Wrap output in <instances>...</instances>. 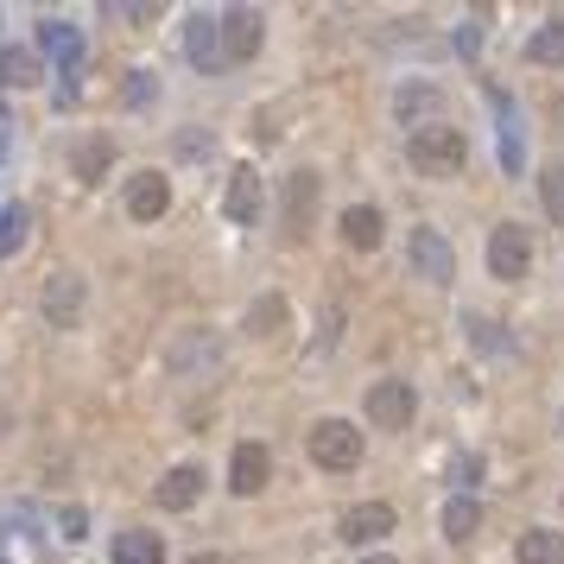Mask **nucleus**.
Here are the masks:
<instances>
[{"label":"nucleus","instance_id":"4be33fe9","mask_svg":"<svg viewBox=\"0 0 564 564\" xmlns=\"http://www.w3.org/2000/svg\"><path fill=\"white\" fill-rule=\"evenodd\" d=\"M38 45H45L64 71H76V58H83V33H76L71 20H38Z\"/></svg>","mask_w":564,"mask_h":564},{"label":"nucleus","instance_id":"c85d7f7f","mask_svg":"<svg viewBox=\"0 0 564 564\" xmlns=\"http://www.w3.org/2000/svg\"><path fill=\"white\" fill-rule=\"evenodd\" d=\"M539 197H546V216L564 223V165H546V172H539Z\"/></svg>","mask_w":564,"mask_h":564},{"label":"nucleus","instance_id":"4468645a","mask_svg":"<svg viewBox=\"0 0 564 564\" xmlns=\"http://www.w3.org/2000/svg\"><path fill=\"white\" fill-rule=\"evenodd\" d=\"M121 203H127L134 223H159V216L172 210V178H165V172H134Z\"/></svg>","mask_w":564,"mask_h":564},{"label":"nucleus","instance_id":"f03ea898","mask_svg":"<svg viewBox=\"0 0 564 564\" xmlns=\"http://www.w3.org/2000/svg\"><path fill=\"white\" fill-rule=\"evenodd\" d=\"M165 368H172V380H190V387L216 380V375H223V337H216V330H203V324L178 330L172 349H165Z\"/></svg>","mask_w":564,"mask_h":564},{"label":"nucleus","instance_id":"a211bd4d","mask_svg":"<svg viewBox=\"0 0 564 564\" xmlns=\"http://www.w3.org/2000/svg\"><path fill=\"white\" fill-rule=\"evenodd\" d=\"M109 165H114V140H109V134H83V140L71 147V178H76V185H102Z\"/></svg>","mask_w":564,"mask_h":564},{"label":"nucleus","instance_id":"423d86ee","mask_svg":"<svg viewBox=\"0 0 564 564\" xmlns=\"http://www.w3.org/2000/svg\"><path fill=\"white\" fill-rule=\"evenodd\" d=\"M413 413H418V393H413V380H400V375L375 380V387L362 393V418H368L375 431H406Z\"/></svg>","mask_w":564,"mask_h":564},{"label":"nucleus","instance_id":"6ab92c4d","mask_svg":"<svg viewBox=\"0 0 564 564\" xmlns=\"http://www.w3.org/2000/svg\"><path fill=\"white\" fill-rule=\"evenodd\" d=\"M380 235H387V223H380L375 203H349V210H342V241H349L355 254H375Z\"/></svg>","mask_w":564,"mask_h":564},{"label":"nucleus","instance_id":"c756f323","mask_svg":"<svg viewBox=\"0 0 564 564\" xmlns=\"http://www.w3.org/2000/svg\"><path fill=\"white\" fill-rule=\"evenodd\" d=\"M482 45H489V20L476 13V20H463V33H456V58H469V64H476V58H482Z\"/></svg>","mask_w":564,"mask_h":564},{"label":"nucleus","instance_id":"473e14b6","mask_svg":"<svg viewBox=\"0 0 564 564\" xmlns=\"http://www.w3.org/2000/svg\"><path fill=\"white\" fill-rule=\"evenodd\" d=\"M185 564H228V559H223V552H190Z\"/></svg>","mask_w":564,"mask_h":564},{"label":"nucleus","instance_id":"5701e85b","mask_svg":"<svg viewBox=\"0 0 564 564\" xmlns=\"http://www.w3.org/2000/svg\"><path fill=\"white\" fill-rule=\"evenodd\" d=\"M514 559H521V564H564V532L527 527L521 539H514Z\"/></svg>","mask_w":564,"mask_h":564},{"label":"nucleus","instance_id":"f3484780","mask_svg":"<svg viewBox=\"0 0 564 564\" xmlns=\"http://www.w3.org/2000/svg\"><path fill=\"white\" fill-rule=\"evenodd\" d=\"M223 33H228V58H235V64H248V58L261 51V38H266L261 7H223Z\"/></svg>","mask_w":564,"mask_h":564},{"label":"nucleus","instance_id":"dca6fc26","mask_svg":"<svg viewBox=\"0 0 564 564\" xmlns=\"http://www.w3.org/2000/svg\"><path fill=\"white\" fill-rule=\"evenodd\" d=\"M494 114H501V172L521 178V172H527V121H521V109H514L507 89H494Z\"/></svg>","mask_w":564,"mask_h":564},{"label":"nucleus","instance_id":"9d476101","mask_svg":"<svg viewBox=\"0 0 564 564\" xmlns=\"http://www.w3.org/2000/svg\"><path fill=\"white\" fill-rule=\"evenodd\" d=\"M393 527H400L393 501H355V507L337 514V539H349V546H380Z\"/></svg>","mask_w":564,"mask_h":564},{"label":"nucleus","instance_id":"0eeeda50","mask_svg":"<svg viewBox=\"0 0 564 564\" xmlns=\"http://www.w3.org/2000/svg\"><path fill=\"white\" fill-rule=\"evenodd\" d=\"M489 273L501 286H521L532 273V235L521 223H494L489 228Z\"/></svg>","mask_w":564,"mask_h":564},{"label":"nucleus","instance_id":"aec40b11","mask_svg":"<svg viewBox=\"0 0 564 564\" xmlns=\"http://www.w3.org/2000/svg\"><path fill=\"white\" fill-rule=\"evenodd\" d=\"M438 527H444L451 546H469L476 527H482V501H476V494H451V501H444V514H438Z\"/></svg>","mask_w":564,"mask_h":564},{"label":"nucleus","instance_id":"1a4fd4ad","mask_svg":"<svg viewBox=\"0 0 564 564\" xmlns=\"http://www.w3.org/2000/svg\"><path fill=\"white\" fill-rule=\"evenodd\" d=\"M393 121H400V127H438V121H444V89H438V83H425V76H406V83H400V89H393Z\"/></svg>","mask_w":564,"mask_h":564},{"label":"nucleus","instance_id":"2f4dec72","mask_svg":"<svg viewBox=\"0 0 564 564\" xmlns=\"http://www.w3.org/2000/svg\"><path fill=\"white\" fill-rule=\"evenodd\" d=\"M58 527L71 532V539H83V527H89V514H83V507H64V514H58Z\"/></svg>","mask_w":564,"mask_h":564},{"label":"nucleus","instance_id":"f704fd0d","mask_svg":"<svg viewBox=\"0 0 564 564\" xmlns=\"http://www.w3.org/2000/svg\"><path fill=\"white\" fill-rule=\"evenodd\" d=\"M559 438H564V413H559Z\"/></svg>","mask_w":564,"mask_h":564},{"label":"nucleus","instance_id":"20e7f679","mask_svg":"<svg viewBox=\"0 0 564 564\" xmlns=\"http://www.w3.org/2000/svg\"><path fill=\"white\" fill-rule=\"evenodd\" d=\"M304 451H311L317 469L349 476V469L362 463V431H355L349 418H317V425H311V438H304Z\"/></svg>","mask_w":564,"mask_h":564},{"label":"nucleus","instance_id":"393cba45","mask_svg":"<svg viewBox=\"0 0 564 564\" xmlns=\"http://www.w3.org/2000/svg\"><path fill=\"white\" fill-rule=\"evenodd\" d=\"M463 337H469V349H482V355H514V337H507L494 317H476V311H463Z\"/></svg>","mask_w":564,"mask_h":564},{"label":"nucleus","instance_id":"39448f33","mask_svg":"<svg viewBox=\"0 0 564 564\" xmlns=\"http://www.w3.org/2000/svg\"><path fill=\"white\" fill-rule=\"evenodd\" d=\"M406 261H413V273L425 279V286H451L456 279V248H451V235L444 228H431V223H418L413 235H406Z\"/></svg>","mask_w":564,"mask_h":564},{"label":"nucleus","instance_id":"f257e3e1","mask_svg":"<svg viewBox=\"0 0 564 564\" xmlns=\"http://www.w3.org/2000/svg\"><path fill=\"white\" fill-rule=\"evenodd\" d=\"M406 165H413L418 178H463V165H469V140H463V127L438 121V127L406 134Z\"/></svg>","mask_w":564,"mask_h":564},{"label":"nucleus","instance_id":"cd10ccee","mask_svg":"<svg viewBox=\"0 0 564 564\" xmlns=\"http://www.w3.org/2000/svg\"><path fill=\"white\" fill-rule=\"evenodd\" d=\"M279 324H286V299H279V292H261V299L248 304V317H241L248 337H273Z\"/></svg>","mask_w":564,"mask_h":564},{"label":"nucleus","instance_id":"6e6552de","mask_svg":"<svg viewBox=\"0 0 564 564\" xmlns=\"http://www.w3.org/2000/svg\"><path fill=\"white\" fill-rule=\"evenodd\" d=\"M83 299H89V286H83L76 266L45 273V286H38V311H45V324H58V330H71L76 317H83Z\"/></svg>","mask_w":564,"mask_h":564},{"label":"nucleus","instance_id":"412c9836","mask_svg":"<svg viewBox=\"0 0 564 564\" xmlns=\"http://www.w3.org/2000/svg\"><path fill=\"white\" fill-rule=\"evenodd\" d=\"M114 564H165V546H159V532L121 527V532H114Z\"/></svg>","mask_w":564,"mask_h":564},{"label":"nucleus","instance_id":"b1692460","mask_svg":"<svg viewBox=\"0 0 564 564\" xmlns=\"http://www.w3.org/2000/svg\"><path fill=\"white\" fill-rule=\"evenodd\" d=\"M0 89H38V51L7 45L0 51Z\"/></svg>","mask_w":564,"mask_h":564},{"label":"nucleus","instance_id":"9b49d317","mask_svg":"<svg viewBox=\"0 0 564 564\" xmlns=\"http://www.w3.org/2000/svg\"><path fill=\"white\" fill-rule=\"evenodd\" d=\"M266 482H273V451H266L261 438H241V444H235V456H228V494L254 501Z\"/></svg>","mask_w":564,"mask_h":564},{"label":"nucleus","instance_id":"72a5a7b5","mask_svg":"<svg viewBox=\"0 0 564 564\" xmlns=\"http://www.w3.org/2000/svg\"><path fill=\"white\" fill-rule=\"evenodd\" d=\"M362 564H400V559H387V552H368V559H362Z\"/></svg>","mask_w":564,"mask_h":564},{"label":"nucleus","instance_id":"7c9ffc66","mask_svg":"<svg viewBox=\"0 0 564 564\" xmlns=\"http://www.w3.org/2000/svg\"><path fill=\"white\" fill-rule=\"evenodd\" d=\"M121 102H127V109H147V102H152V71H127V89H121Z\"/></svg>","mask_w":564,"mask_h":564},{"label":"nucleus","instance_id":"a878e982","mask_svg":"<svg viewBox=\"0 0 564 564\" xmlns=\"http://www.w3.org/2000/svg\"><path fill=\"white\" fill-rule=\"evenodd\" d=\"M527 64H564V13H552V20L527 38Z\"/></svg>","mask_w":564,"mask_h":564},{"label":"nucleus","instance_id":"f8f14e48","mask_svg":"<svg viewBox=\"0 0 564 564\" xmlns=\"http://www.w3.org/2000/svg\"><path fill=\"white\" fill-rule=\"evenodd\" d=\"M261 172L254 165H235L228 172V185H223V223H235V228H254L261 223Z\"/></svg>","mask_w":564,"mask_h":564},{"label":"nucleus","instance_id":"ddd939ff","mask_svg":"<svg viewBox=\"0 0 564 564\" xmlns=\"http://www.w3.org/2000/svg\"><path fill=\"white\" fill-rule=\"evenodd\" d=\"M203 489H210V476H203L197 463H178V469H165V476L152 482V507L185 514V507H197V501H203Z\"/></svg>","mask_w":564,"mask_h":564},{"label":"nucleus","instance_id":"bb28decb","mask_svg":"<svg viewBox=\"0 0 564 564\" xmlns=\"http://www.w3.org/2000/svg\"><path fill=\"white\" fill-rule=\"evenodd\" d=\"M26 235H33V210L26 203H7L0 210V261H13L26 248Z\"/></svg>","mask_w":564,"mask_h":564},{"label":"nucleus","instance_id":"7ed1b4c3","mask_svg":"<svg viewBox=\"0 0 564 564\" xmlns=\"http://www.w3.org/2000/svg\"><path fill=\"white\" fill-rule=\"evenodd\" d=\"M185 58H190V64H197L203 76L235 71V58H228V33H223V13H210V7L185 13Z\"/></svg>","mask_w":564,"mask_h":564},{"label":"nucleus","instance_id":"2eb2a0df","mask_svg":"<svg viewBox=\"0 0 564 564\" xmlns=\"http://www.w3.org/2000/svg\"><path fill=\"white\" fill-rule=\"evenodd\" d=\"M317 172H292L286 178V203H279V216H286V241H304L311 235V210H317Z\"/></svg>","mask_w":564,"mask_h":564}]
</instances>
